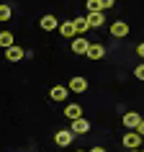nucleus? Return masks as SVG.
<instances>
[{
    "instance_id": "nucleus-1",
    "label": "nucleus",
    "mask_w": 144,
    "mask_h": 152,
    "mask_svg": "<svg viewBox=\"0 0 144 152\" xmlns=\"http://www.w3.org/2000/svg\"><path fill=\"white\" fill-rule=\"evenodd\" d=\"M142 121H144V119H142V116H139L136 111H129V113H124V119H121V124H124V126H126L129 132H136Z\"/></svg>"
},
{
    "instance_id": "nucleus-23",
    "label": "nucleus",
    "mask_w": 144,
    "mask_h": 152,
    "mask_svg": "<svg viewBox=\"0 0 144 152\" xmlns=\"http://www.w3.org/2000/svg\"><path fill=\"white\" fill-rule=\"evenodd\" d=\"M90 152H105V150H103V147H93Z\"/></svg>"
},
{
    "instance_id": "nucleus-17",
    "label": "nucleus",
    "mask_w": 144,
    "mask_h": 152,
    "mask_svg": "<svg viewBox=\"0 0 144 152\" xmlns=\"http://www.w3.org/2000/svg\"><path fill=\"white\" fill-rule=\"evenodd\" d=\"M105 5H103V0H88V13H103Z\"/></svg>"
},
{
    "instance_id": "nucleus-7",
    "label": "nucleus",
    "mask_w": 144,
    "mask_h": 152,
    "mask_svg": "<svg viewBox=\"0 0 144 152\" xmlns=\"http://www.w3.org/2000/svg\"><path fill=\"white\" fill-rule=\"evenodd\" d=\"M64 116H67L70 121L82 119V106L80 103H67V106H64Z\"/></svg>"
},
{
    "instance_id": "nucleus-19",
    "label": "nucleus",
    "mask_w": 144,
    "mask_h": 152,
    "mask_svg": "<svg viewBox=\"0 0 144 152\" xmlns=\"http://www.w3.org/2000/svg\"><path fill=\"white\" fill-rule=\"evenodd\" d=\"M134 77L136 80H144V64H136L134 67Z\"/></svg>"
},
{
    "instance_id": "nucleus-6",
    "label": "nucleus",
    "mask_w": 144,
    "mask_h": 152,
    "mask_svg": "<svg viewBox=\"0 0 144 152\" xmlns=\"http://www.w3.org/2000/svg\"><path fill=\"white\" fill-rule=\"evenodd\" d=\"M67 96H70V88H64V85H54V88L49 90V98L52 101H59V103H64Z\"/></svg>"
},
{
    "instance_id": "nucleus-3",
    "label": "nucleus",
    "mask_w": 144,
    "mask_h": 152,
    "mask_svg": "<svg viewBox=\"0 0 144 152\" xmlns=\"http://www.w3.org/2000/svg\"><path fill=\"white\" fill-rule=\"evenodd\" d=\"M121 142H124V147H126V150H136V147L142 144V134H139V132H126Z\"/></svg>"
},
{
    "instance_id": "nucleus-9",
    "label": "nucleus",
    "mask_w": 144,
    "mask_h": 152,
    "mask_svg": "<svg viewBox=\"0 0 144 152\" xmlns=\"http://www.w3.org/2000/svg\"><path fill=\"white\" fill-rule=\"evenodd\" d=\"M39 26L44 28V31H59V26H62V23H59L54 16H44V18L39 21Z\"/></svg>"
},
{
    "instance_id": "nucleus-14",
    "label": "nucleus",
    "mask_w": 144,
    "mask_h": 152,
    "mask_svg": "<svg viewBox=\"0 0 144 152\" xmlns=\"http://www.w3.org/2000/svg\"><path fill=\"white\" fill-rule=\"evenodd\" d=\"M88 23L90 28H100L105 23V13H88Z\"/></svg>"
},
{
    "instance_id": "nucleus-21",
    "label": "nucleus",
    "mask_w": 144,
    "mask_h": 152,
    "mask_svg": "<svg viewBox=\"0 0 144 152\" xmlns=\"http://www.w3.org/2000/svg\"><path fill=\"white\" fill-rule=\"evenodd\" d=\"M136 52H139V57H144V41L139 44V47H136Z\"/></svg>"
},
{
    "instance_id": "nucleus-20",
    "label": "nucleus",
    "mask_w": 144,
    "mask_h": 152,
    "mask_svg": "<svg viewBox=\"0 0 144 152\" xmlns=\"http://www.w3.org/2000/svg\"><path fill=\"white\" fill-rule=\"evenodd\" d=\"M103 5H105V8H113V5H116V0H103Z\"/></svg>"
},
{
    "instance_id": "nucleus-15",
    "label": "nucleus",
    "mask_w": 144,
    "mask_h": 152,
    "mask_svg": "<svg viewBox=\"0 0 144 152\" xmlns=\"http://www.w3.org/2000/svg\"><path fill=\"white\" fill-rule=\"evenodd\" d=\"M88 28H90L88 16H85V18H75V31H77V36H85V34H88Z\"/></svg>"
},
{
    "instance_id": "nucleus-24",
    "label": "nucleus",
    "mask_w": 144,
    "mask_h": 152,
    "mask_svg": "<svg viewBox=\"0 0 144 152\" xmlns=\"http://www.w3.org/2000/svg\"><path fill=\"white\" fill-rule=\"evenodd\" d=\"M129 152H139V150H129Z\"/></svg>"
},
{
    "instance_id": "nucleus-12",
    "label": "nucleus",
    "mask_w": 144,
    "mask_h": 152,
    "mask_svg": "<svg viewBox=\"0 0 144 152\" xmlns=\"http://www.w3.org/2000/svg\"><path fill=\"white\" fill-rule=\"evenodd\" d=\"M88 59H103L105 57V47L103 44H90V49H88Z\"/></svg>"
},
{
    "instance_id": "nucleus-2",
    "label": "nucleus",
    "mask_w": 144,
    "mask_h": 152,
    "mask_svg": "<svg viewBox=\"0 0 144 152\" xmlns=\"http://www.w3.org/2000/svg\"><path fill=\"white\" fill-rule=\"evenodd\" d=\"M111 36L113 39H126L129 36V23L126 21H113L111 23Z\"/></svg>"
},
{
    "instance_id": "nucleus-8",
    "label": "nucleus",
    "mask_w": 144,
    "mask_h": 152,
    "mask_svg": "<svg viewBox=\"0 0 144 152\" xmlns=\"http://www.w3.org/2000/svg\"><path fill=\"white\" fill-rule=\"evenodd\" d=\"M88 49H90V41L85 39V36L72 39V52H75V54H88Z\"/></svg>"
},
{
    "instance_id": "nucleus-18",
    "label": "nucleus",
    "mask_w": 144,
    "mask_h": 152,
    "mask_svg": "<svg viewBox=\"0 0 144 152\" xmlns=\"http://www.w3.org/2000/svg\"><path fill=\"white\" fill-rule=\"evenodd\" d=\"M10 13H13V10H10V5H5V3H3V5H0V21H10Z\"/></svg>"
},
{
    "instance_id": "nucleus-26",
    "label": "nucleus",
    "mask_w": 144,
    "mask_h": 152,
    "mask_svg": "<svg viewBox=\"0 0 144 152\" xmlns=\"http://www.w3.org/2000/svg\"><path fill=\"white\" fill-rule=\"evenodd\" d=\"M142 152H144V150H142Z\"/></svg>"
},
{
    "instance_id": "nucleus-16",
    "label": "nucleus",
    "mask_w": 144,
    "mask_h": 152,
    "mask_svg": "<svg viewBox=\"0 0 144 152\" xmlns=\"http://www.w3.org/2000/svg\"><path fill=\"white\" fill-rule=\"evenodd\" d=\"M0 47H3V49L16 47V44H13V34H10V31H0Z\"/></svg>"
},
{
    "instance_id": "nucleus-22",
    "label": "nucleus",
    "mask_w": 144,
    "mask_h": 152,
    "mask_svg": "<svg viewBox=\"0 0 144 152\" xmlns=\"http://www.w3.org/2000/svg\"><path fill=\"white\" fill-rule=\"evenodd\" d=\"M136 132H139V134L144 137V121H142V124H139V129H136Z\"/></svg>"
},
{
    "instance_id": "nucleus-4",
    "label": "nucleus",
    "mask_w": 144,
    "mask_h": 152,
    "mask_svg": "<svg viewBox=\"0 0 144 152\" xmlns=\"http://www.w3.org/2000/svg\"><path fill=\"white\" fill-rule=\"evenodd\" d=\"M67 88H70L72 93H85V90H88V80H85L82 75H75V77L67 83Z\"/></svg>"
},
{
    "instance_id": "nucleus-10",
    "label": "nucleus",
    "mask_w": 144,
    "mask_h": 152,
    "mask_svg": "<svg viewBox=\"0 0 144 152\" xmlns=\"http://www.w3.org/2000/svg\"><path fill=\"white\" fill-rule=\"evenodd\" d=\"M72 137H75V134H72L70 129H67V132L62 129V132H57V134H54V142L59 144V147H70V144H72Z\"/></svg>"
},
{
    "instance_id": "nucleus-13",
    "label": "nucleus",
    "mask_w": 144,
    "mask_h": 152,
    "mask_svg": "<svg viewBox=\"0 0 144 152\" xmlns=\"http://www.w3.org/2000/svg\"><path fill=\"white\" fill-rule=\"evenodd\" d=\"M5 59H8V62H21V59H23V49H21V47L5 49Z\"/></svg>"
},
{
    "instance_id": "nucleus-11",
    "label": "nucleus",
    "mask_w": 144,
    "mask_h": 152,
    "mask_svg": "<svg viewBox=\"0 0 144 152\" xmlns=\"http://www.w3.org/2000/svg\"><path fill=\"white\" fill-rule=\"evenodd\" d=\"M59 34H62L64 39H77V31H75V21H64L59 26Z\"/></svg>"
},
{
    "instance_id": "nucleus-25",
    "label": "nucleus",
    "mask_w": 144,
    "mask_h": 152,
    "mask_svg": "<svg viewBox=\"0 0 144 152\" xmlns=\"http://www.w3.org/2000/svg\"><path fill=\"white\" fill-rule=\"evenodd\" d=\"M77 152H82V150H77Z\"/></svg>"
},
{
    "instance_id": "nucleus-5",
    "label": "nucleus",
    "mask_w": 144,
    "mask_h": 152,
    "mask_svg": "<svg viewBox=\"0 0 144 152\" xmlns=\"http://www.w3.org/2000/svg\"><path fill=\"white\" fill-rule=\"evenodd\" d=\"M70 132L72 134H88L90 132V121H85V116L77 121H70Z\"/></svg>"
}]
</instances>
